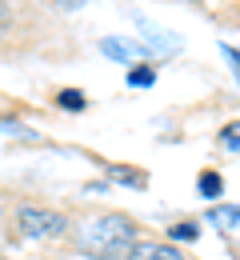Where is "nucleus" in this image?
<instances>
[{"instance_id":"1","label":"nucleus","mask_w":240,"mask_h":260,"mask_svg":"<svg viewBox=\"0 0 240 260\" xmlns=\"http://www.w3.org/2000/svg\"><path fill=\"white\" fill-rule=\"evenodd\" d=\"M136 244L140 232L124 212H100L76 228V248L88 260H132Z\"/></svg>"},{"instance_id":"2","label":"nucleus","mask_w":240,"mask_h":260,"mask_svg":"<svg viewBox=\"0 0 240 260\" xmlns=\"http://www.w3.org/2000/svg\"><path fill=\"white\" fill-rule=\"evenodd\" d=\"M16 228H20V236H28V240H44V236H60L68 220L60 216V212H52V208H36V204H24L20 212H16Z\"/></svg>"},{"instance_id":"3","label":"nucleus","mask_w":240,"mask_h":260,"mask_svg":"<svg viewBox=\"0 0 240 260\" xmlns=\"http://www.w3.org/2000/svg\"><path fill=\"white\" fill-rule=\"evenodd\" d=\"M132 24L140 28V48H144V52H156V56L180 52V36L172 32V28H160L156 20H148V16H140V12H132Z\"/></svg>"},{"instance_id":"4","label":"nucleus","mask_w":240,"mask_h":260,"mask_svg":"<svg viewBox=\"0 0 240 260\" xmlns=\"http://www.w3.org/2000/svg\"><path fill=\"white\" fill-rule=\"evenodd\" d=\"M132 260H184V252H180L176 244H164V240H148V244L140 240Z\"/></svg>"},{"instance_id":"5","label":"nucleus","mask_w":240,"mask_h":260,"mask_svg":"<svg viewBox=\"0 0 240 260\" xmlns=\"http://www.w3.org/2000/svg\"><path fill=\"white\" fill-rule=\"evenodd\" d=\"M100 52H104V56H112V60H120V64H132L144 48H140V44H124V40H116V36H104Z\"/></svg>"},{"instance_id":"6","label":"nucleus","mask_w":240,"mask_h":260,"mask_svg":"<svg viewBox=\"0 0 240 260\" xmlns=\"http://www.w3.org/2000/svg\"><path fill=\"white\" fill-rule=\"evenodd\" d=\"M104 176H108V180H116V184H128V188H144V184H148V172L128 168V164H108V168H104Z\"/></svg>"},{"instance_id":"7","label":"nucleus","mask_w":240,"mask_h":260,"mask_svg":"<svg viewBox=\"0 0 240 260\" xmlns=\"http://www.w3.org/2000/svg\"><path fill=\"white\" fill-rule=\"evenodd\" d=\"M208 224L220 228V232L236 228L240 224V204H216V208H208Z\"/></svg>"},{"instance_id":"8","label":"nucleus","mask_w":240,"mask_h":260,"mask_svg":"<svg viewBox=\"0 0 240 260\" xmlns=\"http://www.w3.org/2000/svg\"><path fill=\"white\" fill-rule=\"evenodd\" d=\"M196 188H200V196H212V200H216V196L224 192V180H220V172H200V176H196Z\"/></svg>"},{"instance_id":"9","label":"nucleus","mask_w":240,"mask_h":260,"mask_svg":"<svg viewBox=\"0 0 240 260\" xmlns=\"http://www.w3.org/2000/svg\"><path fill=\"white\" fill-rule=\"evenodd\" d=\"M56 104H60L64 112H84V104H88V100H84V92H80V88H64V92L56 96Z\"/></svg>"},{"instance_id":"10","label":"nucleus","mask_w":240,"mask_h":260,"mask_svg":"<svg viewBox=\"0 0 240 260\" xmlns=\"http://www.w3.org/2000/svg\"><path fill=\"white\" fill-rule=\"evenodd\" d=\"M220 148H224V152H236V156H240V120L224 124V132H220Z\"/></svg>"},{"instance_id":"11","label":"nucleus","mask_w":240,"mask_h":260,"mask_svg":"<svg viewBox=\"0 0 240 260\" xmlns=\"http://www.w3.org/2000/svg\"><path fill=\"white\" fill-rule=\"evenodd\" d=\"M200 236V228L192 224V220H180V224L168 228V240H196Z\"/></svg>"},{"instance_id":"12","label":"nucleus","mask_w":240,"mask_h":260,"mask_svg":"<svg viewBox=\"0 0 240 260\" xmlns=\"http://www.w3.org/2000/svg\"><path fill=\"white\" fill-rule=\"evenodd\" d=\"M128 84H132V88H152V84H156V72H152V68H132V72H128Z\"/></svg>"},{"instance_id":"13","label":"nucleus","mask_w":240,"mask_h":260,"mask_svg":"<svg viewBox=\"0 0 240 260\" xmlns=\"http://www.w3.org/2000/svg\"><path fill=\"white\" fill-rule=\"evenodd\" d=\"M220 52L232 60V72H236V80H240V48H232V44H220Z\"/></svg>"}]
</instances>
